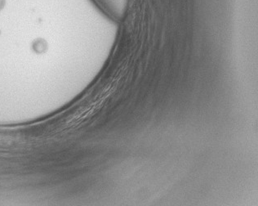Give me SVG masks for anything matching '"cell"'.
Listing matches in <instances>:
<instances>
[{
    "label": "cell",
    "mask_w": 258,
    "mask_h": 206,
    "mask_svg": "<svg viewBox=\"0 0 258 206\" xmlns=\"http://www.w3.org/2000/svg\"><path fill=\"white\" fill-rule=\"evenodd\" d=\"M94 2L112 19H123L127 13L128 0H94Z\"/></svg>",
    "instance_id": "1"
}]
</instances>
